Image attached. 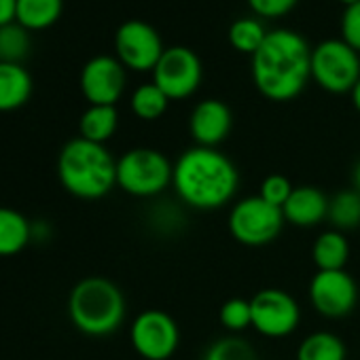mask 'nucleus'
<instances>
[{
  "instance_id": "obj_1",
  "label": "nucleus",
  "mask_w": 360,
  "mask_h": 360,
  "mask_svg": "<svg viewBox=\"0 0 360 360\" xmlns=\"http://www.w3.org/2000/svg\"><path fill=\"white\" fill-rule=\"evenodd\" d=\"M172 187L178 200L193 210L227 206L240 187L236 163L219 148L191 146L174 163Z\"/></svg>"
},
{
  "instance_id": "obj_2",
  "label": "nucleus",
  "mask_w": 360,
  "mask_h": 360,
  "mask_svg": "<svg viewBox=\"0 0 360 360\" xmlns=\"http://www.w3.org/2000/svg\"><path fill=\"white\" fill-rule=\"evenodd\" d=\"M311 79V47L292 30H271L252 56V81L271 102L297 98Z\"/></svg>"
},
{
  "instance_id": "obj_3",
  "label": "nucleus",
  "mask_w": 360,
  "mask_h": 360,
  "mask_svg": "<svg viewBox=\"0 0 360 360\" xmlns=\"http://www.w3.org/2000/svg\"><path fill=\"white\" fill-rule=\"evenodd\" d=\"M58 176L70 195L79 200H100L117 187V159L104 144L79 136L60 150Z\"/></svg>"
},
{
  "instance_id": "obj_4",
  "label": "nucleus",
  "mask_w": 360,
  "mask_h": 360,
  "mask_svg": "<svg viewBox=\"0 0 360 360\" xmlns=\"http://www.w3.org/2000/svg\"><path fill=\"white\" fill-rule=\"evenodd\" d=\"M68 316L81 333L89 337H106L123 324L125 297L115 282L91 276L70 290Z\"/></svg>"
},
{
  "instance_id": "obj_5",
  "label": "nucleus",
  "mask_w": 360,
  "mask_h": 360,
  "mask_svg": "<svg viewBox=\"0 0 360 360\" xmlns=\"http://www.w3.org/2000/svg\"><path fill=\"white\" fill-rule=\"evenodd\" d=\"M174 165L155 148H131L117 159V187L134 198H157L172 185Z\"/></svg>"
},
{
  "instance_id": "obj_6",
  "label": "nucleus",
  "mask_w": 360,
  "mask_h": 360,
  "mask_svg": "<svg viewBox=\"0 0 360 360\" xmlns=\"http://www.w3.org/2000/svg\"><path fill=\"white\" fill-rule=\"evenodd\" d=\"M284 223L286 221H284L282 208L267 204L259 195L236 202L227 219L231 238L238 244L250 246V248L271 244L280 236Z\"/></svg>"
},
{
  "instance_id": "obj_7",
  "label": "nucleus",
  "mask_w": 360,
  "mask_h": 360,
  "mask_svg": "<svg viewBox=\"0 0 360 360\" xmlns=\"http://www.w3.org/2000/svg\"><path fill=\"white\" fill-rule=\"evenodd\" d=\"M311 79L328 94H349L360 79V53L341 39H328L311 49Z\"/></svg>"
},
{
  "instance_id": "obj_8",
  "label": "nucleus",
  "mask_w": 360,
  "mask_h": 360,
  "mask_svg": "<svg viewBox=\"0 0 360 360\" xmlns=\"http://www.w3.org/2000/svg\"><path fill=\"white\" fill-rule=\"evenodd\" d=\"M202 60L185 45L167 47L153 70V83L169 100H185L193 96L202 85Z\"/></svg>"
},
{
  "instance_id": "obj_9",
  "label": "nucleus",
  "mask_w": 360,
  "mask_h": 360,
  "mask_svg": "<svg viewBox=\"0 0 360 360\" xmlns=\"http://www.w3.org/2000/svg\"><path fill=\"white\" fill-rule=\"evenodd\" d=\"M129 341L144 360H169L180 345V328L167 311L146 309L134 318Z\"/></svg>"
},
{
  "instance_id": "obj_10",
  "label": "nucleus",
  "mask_w": 360,
  "mask_h": 360,
  "mask_svg": "<svg viewBox=\"0 0 360 360\" xmlns=\"http://www.w3.org/2000/svg\"><path fill=\"white\" fill-rule=\"evenodd\" d=\"M252 328L269 339H282L297 330L301 307L292 295L282 288H263L250 299Z\"/></svg>"
},
{
  "instance_id": "obj_11",
  "label": "nucleus",
  "mask_w": 360,
  "mask_h": 360,
  "mask_svg": "<svg viewBox=\"0 0 360 360\" xmlns=\"http://www.w3.org/2000/svg\"><path fill=\"white\" fill-rule=\"evenodd\" d=\"M115 51L117 60L125 68L136 72H153L165 47L159 32L150 24L142 20H129L123 22L115 32Z\"/></svg>"
},
{
  "instance_id": "obj_12",
  "label": "nucleus",
  "mask_w": 360,
  "mask_h": 360,
  "mask_svg": "<svg viewBox=\"0 0 360 360\" xmlns=\"http://www.w3.org/2000/svg\"><path fill=\"white\" fill-rule=\"evenodd\" d=\"M311 307L324 318L347 316L358 301V286L345 269L316 271L309 282Z\"/></svg>"
},
{
  "instance_id": "obj_13",
  "label": "nucleus",
  "mask_w": 360,
  "mask_h": 360,
  "mask_svg": "<svg viewBox=\"0 0 360 360\" xmlns=\"http://www.w3.org/2000/svg\"><path fill=\"white\" fill-rule=\"evenodd\" d=\"M81 91L91 106H115L125 91V66L112 56H96L81 70Z\"/></svg>"
},
{
  "instance_id": "obj_14",
  "label": "nucleus",
  "mask_w": 360,
  "mask_h": 360,
  "mask_svg": "<svg viewBox=\"0 0 360 360\" xmlns=\"http://www.w3.org/2000/svg\"><path fill=\"white\" fill-rule=\"evenodd\" d=\"M233 115L231 108L217 98H206L191 110L189 131L195 140V146L217 148L231 131Z\"/></svg>"
},
{
  "instance_id": "obj_15",
  "label": "nucleus",
  "mask_w": 360,
  "mask_h": 360,
  "mask_svg": "<svg viewBox=\"0 0 360 360\" xmlns=\"http://www.w3.org/2000/svg\"><path fill=\"white\" fill-rule=\"evenodd\" d=\"M328 198L318 187H295L288 202L282 206L284 221L299 229H309L320 225L328 217Z\"/></svg>"
},
{
  "instance_id": "obj_16",
  "label": "nucleus",
  "mask_w": 360,
  "mask_h": 360,
  "mask_svg": "<svg viewBox=\"0 0 360 360\" xmlns=\"http://www.w3.org/2000/svg\"><path fill=\"white\" fill-rule=\"evenodd\" d=\"M32 96V77L24 64L0 62V112L22 108Z\"/></svg>"
},
{
  "instance_id": "obj_17",
  "label": "nucleus",
  "mask_w": 360,
  "mask_h": 360,
  "mask_svg": "<svg viewBox=\"0 0 360 360\" xmlns=\"http://www.w3.org/2000/svg\"><path fill=\"white\" fill-rule=\"evenodd\" d=\"M311 259L318 271L345 269V263L349 259V244L343 231H337V229L322 231L311 246Z\"/></svg>"
},
{
  "instance_id": "obj_18",
  "label": "nucleus",
  "mask_w": 360,
  "mask_h": 360,
  "mask_svg": "<svg viewBox=\"0 0 360 360\" xmlns=\"http://www.w3.org/2000/svg\"><path fill=\"white\" fill-rule=\"evenodd\" d=\"M32 240V225L28 219L11 208L0 206V257L22 252Z\"/></svg>"
},
{
  "instance_id": "obj_19",
  "label": "nucleus",
  "mask_w": 360,
  "mask_h": 360,
  "mask_svg": "<svg viewBox=\"0 0 360 360\" xmlns=\"http://www.w3.org/2000/svg\"><path fill=\"white\" fill-rule=\"evenodd\" d=\"M64 11V0H18V24L28 32L51 28Z\"/></svg>"
},
{
  "instance_id": "obj_20",
  "label": "nucleus",
  "mask_w": 360,
  "mask_h": 360,
  "mask_svg": "<svg viewBox=\"0 0 360 360\" xmlns=\"http://www.w3.org/2000/svg\"><path fill=\"white\" fill-rule=\"evenodd\" d=\"M119 125V115L115 106H89L79 121V131L81 138L96 142V144H106V140L112 138Z\"/></svg>"
},
{
  "instance_id": "obj_21",
  "label": "nucleus",
  "mask_w": 360,
  "mask_h": 360,
  "mask_svg": "<svg viewBox=\"0 0 360 360\" xmlns=\"http://www.w3.org/2000/svg\"><path fill=\"white\" fill-rule=\"evenodd\" d=\"M345 343L328 330L307 335L297 347V360H345Z\"/></svg>"
},
{
  "instance_id": "obj_22",
  "label": "nucleus",
  "mask_w": 360,
  "mask_h": 360,
  "mask_svg": "<svg viewBox=\"0 0 360 360\" xmlns=\"http://www.w3.org/2000/svg\"><path fill=\"white\" fill-rule=\"evenodd\" d=\"M326 219L337 231H349L360 227V193L356 189H349L333 195L328 202Z\"/></svg>"
},
{
  "instance_id": "obj_23",
  "label": "nucleus",
  "mask_w": 360,
  "mask_h": 360,
  "mask_svg": "<svg viewBox=\"0 0 360 360\" xmlns=\"http://www.w3.org/2000/svg\"><path fill=\"white\" fill-rule=\"evenodd\" d=\"M267 30L263 26V22L255 20V18H240L229 26V45L246 56H255L259 51V47L265 43L267 39Z\"/></svg>"
},
{
  "instance_id": "obj_24",
  "label": "nucleus",
  "mask_w": 360,
  "mask_h": 360,
  "mask_svg": "<svg viewBox=\"0 0 360 360\" xmlns=\"http://www.w3.org/2000/svg\"><path fill=\"white\" fill-rule=\"evenodd\" d=\"M169 102L172 100L150 81V83L140 85L131 94L129 106H131V112L138 119H142V121H157L159 117H163V112L167 110Z\"/></svg>"
},
{
  "instance_id": "obj_25",
  "label": "nucleus",
  "mask_w": 360,
  "mask_h": 360,
  "mask_svg": "<svg viewBox=\"0 0 360 360\" xmlns=\"http://www.w3.org/2000/svg\"><path fill=\"white\" fill-rule=\"evenodd\" d=\"M30 56V32L18 22L0 26V62L24 64Z\"/></svg>"
},
{
  "instance_id": "obj_26",
  "label": "nucleus",
  "mask_w": 360,
  "mask_h": 360,
  "mask_svg": "<svg viewBox=\"0 0 360 360\" xmlns=\"http://www.w3.org/2000/svg\"><path fill=\"white\" fill-rule=\"evenodd\" d=\"M204 360H259V356L246 339L231 335L214 341L204 354Z\"/></svg>"
},
{
  "instance_id": "obj_27",
  "label": "nucleus",
  "mask_w": 360,
  "mask_h": 360,
  "mask_svg": "<svg viewBox=\"0 0 360 360\" xmlns=\"http://www.w3.org/2000/svg\"><path fill=\"white\" fill-rule=\"evenodd\" d=\"M219 320L221 324L229 330V333H244L246 328L252 326V307L248 299H229L221 305L219 311Z\"/></svg>"
},
{
  "instance_id": "obj_28",
  "label": "nucleus",
  "mask_w": 360,
  "mask_h": 360,
  "mask_svg": "<svg viewBox=\"0 0 360 360\" xmlns=\"http://www.w3.org/2000/svg\"><path fill=\"white\" fill-rule=\"evenodd\" d=\"M292 183L290 180L284 176V174H269L263 183H261V193H259V198H263L267 204H271V206H278V208H282L286 202H288V198H290V193H292Z\"/></svg>"
},
{
  "instance_id": "obj_29",
  "label": "nucleus",
  "mask_w": 360,
  "mask_h": 360,
  "mask_svg": "<svg viewBox=\"0 0 360 360\" xmlns=\"http://www.w3.org/2000/svg\"><path fill=\"white\" fill-rule=\"evenodd\" d=\"M341 41L360 53V0L345 7L341 15Z\"/></svg>"
},
{
  "instance_id": "obj_30",
  "label": "nucleus",
  "mask_w": 360,
  "mask_h": 360,
  "mask_svg": "<svg viewBox=\"0 0 360 360\" xmlns=\"http://www.w3.org/2000/svg\"><path fill=\"white\" fill-rule=\"evenodd\" d=\"M297 5V0H248V7L259 18H284Z\"/></svg>"
},
{
  "instance_id": "obj_31",
  "label": "nucleus",
  "mask_w": 360,
  "mask_h": 360,
  "mask_svg": "<svg viewBox=\"0 0 360 360\" xmlns=\"http://www.w3.org/2000/svg\"><path fill=\"white\" fill-rule=\"evenodd\" d=\"M18 20V0H0V26L13 24Z\"/></svg>"
},
{
  "instance_id": "obj_32",
  "label": "nucleus",
  "mask_w": 360,
  "mask_h": 360,
  "mask_svg": "<svg viewBox=\"0 0 360 360\" xmlns=\"http://www.w3.org/2000/svg\"><path fill=\"white\" fill-rule=\"evenodd\" d=\"M349 98H352V104H354V108L360 112V79H358V83L354 85V89L349 91Z\"/></svg>"
},
{
  "instance_id": "obj_33",
  "label": "nucleus",
  "mask_w": 360,
  "mask_h": 360,
  "mask_svg": "<svg viewBox=\"0 0 360 360\" xmlns=\"http://www.w3.org/2000/svg\"><path fill=\"white\" fill-rule=\"evenodd\" d=\"M352 183H354V189L360 193V159H358V163L354 165V172H352Z\"/></svg>"
},
{
  "instance_id": "obj_34",
  "label": "nucleus",
  "mask_w": 360,
  "mask_h": 360,
  "mask_svg": "<svg viewBox=\"0 0 360 360\" xmlns=\"http://www.w3.org/2000/svg\"><path fill=\"white\" fill-rule=\"evenodd\" d=\"M337 3H341L343 7H349V5H354V3H358V0H337Z\"/></svg>"
}]
</instances>
